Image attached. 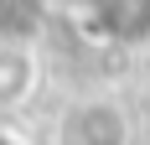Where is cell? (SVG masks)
Returning <instances> with one entry per match:
<instances>
[{
  "label": "cell",
  "instance_id": "cell-1",
  "mask_svg": "<svg viewBox=\"0 0 150 145\" xmlns=\"http://www.w3.org/2000/svg\"><path fill=\"white\" fill-rule=\"evenodd\" d=\"M36 88V57L16 42H0V109L21 104Z\"/></svg>",
  "mask_w": 150,
  "mask_h": 145
}]
</instances>
